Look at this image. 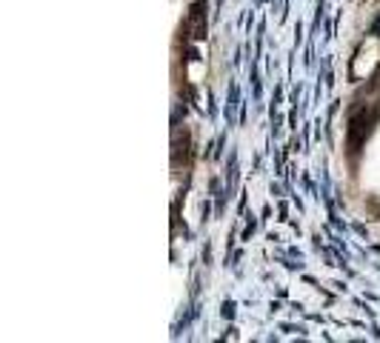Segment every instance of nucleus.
<instances>
[{"mask_svg":"<svg viewBox=\"0 0 380 343\" xmlns=\"http://www.w3.org/2000/svg\"><path fill=\"white\" fill-rule=\"evenodd\" d=\"M371 120H374V114H366V109H357L352 114V120H349V143H352L354 149L366 141V134L371 129Z\"/></svg>","mask_w":380,"mask_h":343,"instance_id":"1","label":"nucleus"}]
</instances>
